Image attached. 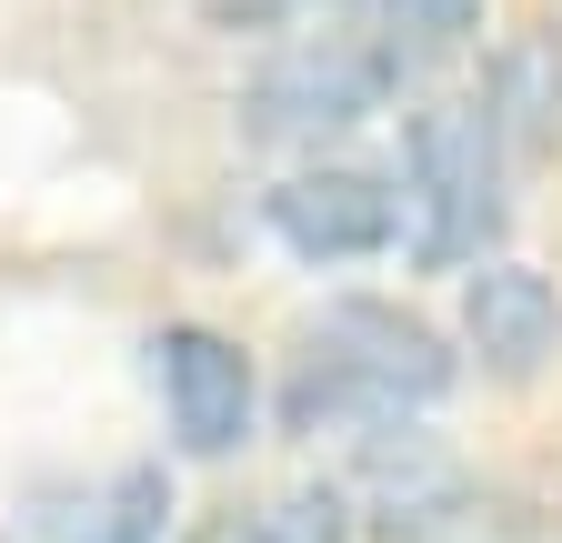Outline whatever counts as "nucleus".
<instances>
[{
  "mask_svg": "<svg viewBox=\"0 0 562 543\" xmlns=\"http://www.w3.org/2000/svg\"><path fill=\"white\" fill-rule=\"evenodd\" d=\"M452 353L442 332L402 302H331L281 373V423L292 433H341V423H402L422 402H442Z\"/></svg>",
  "mask_w": 562,
  "mask_h": 543,
  "instance_id": "f257e3e1",
  "label": "nucleus"
},
{
  "mask_svg": "<svg viewBox=\"0 0 562 543\" xmlns=\"http://www.w3.org/2000/svg\"><path fill=\"white\" fill-rule=\"evenodd\" d=\"M503 181L513 152L492 142V121L472 91H442L402 121V201H412V252L432 272H472L492 242H503Z\"/></svg>",
  "mask_w": 562,
  "mask_h": 543,
  "instance_id": "f03ea898",
  "label": "nucleus"
},
{
  "mask_svg": "<svg viewBox=\"0 0 562 543\" xmlns=\"http://www.w3.org/2000/svg\"><path fill=\"white\" fill-rule=\"evenodd\" d=\"M402 81H412L402 51L382 41V21L362 11V0H351L341 21L302 31V41H281L261 71H251V91H241V131H251V142H322V131H351L362 111H382Z\"/></svg>",
  "mask_w": 562,
  "mask_h": 543,
  "instance_id": "7ed1b4c3",
  "label": "nucleus"
},
{
  "mask_svg": "<svg viewBox=\"0 0 562 543\" xmlns=\"http://www.w3.org/2000/svg\"><path fill=\"white\" fill-rule=\"evenodd\" d=\"M271 232L302 262H362L402 232V191L372 162H322V171H292L271 191Z\"/></svg>",
  "mask_w": 562,
  "mask_h": 543,
  "instance_id": "20e7f679",
  "label": "nucleus"
},
{
  "mask_svg": "<svg viewBox=\"0 0 562 543\" xmlns=\"http://www.w3.org/2000/svg\"><path fill=\"white\" fill-rule=\"evenodd\" d=\"M151 363H161V402H171V433H181V453H241L251 443V363H241V343H222V332H201V322H171L161 343H151Z\"/></svg>",
  "mask_w": 562,
  "mask_h": 543,
  "instance_id": "39448f33",
  "label": "nucleus"
},
{
  "mask_svg": "<svg viewBox=\"0 0 562 543\" xmlns=\"http://www.w3.org/2000/svg\"><path fill=\"white\" fill-rule=\"evenodd\" d=\"M462 343L503 383H532L562 353V292L542 282L532 262H482L472 282H462Z\"/></svg>",
  "mask_w": 562,
  "mask_h": 543,
  "instance_id": "423d86ee",
  "label": "nucleus"
},
{
  "mask_svg": "<svg viewBox=\"0 0 562 543\" xmlns=\"http://www.w3.org/2000/svg\"><path fill=\"white\" fill-rule=\"evenodd\" d=\"M482 121H492V142L513 152V171L522 162H542L552 152V131H562V41L552 31H513L503 51L482 60Z\"/></svg>",
  "mask_w": 562,
  "mask_h": 543,
  "instance_id": "0eeeda50",
  "label": "nucleus"
},
{
  "mask_svg": "<svg viewBox=\"0 0 562 543\" xmlns=\"http://www.w3.org/2000/svg\"><path fill=\"white\" fill-rule=\"evenodd\" d=\"M161 513H171L161 463H131V473H111V484L60 494V503L41 513V533H50V543H161Z\"/></svg>",
  "mask_w": 562,
  "mask_h": 543,
  "instance_id": "6e6552de",
  "label": "nucleus"
},
{
  "mask_svg": "<svg viewBox=\"0 0 562 543\" xmlns=\"http://www.w3.org/2000/svg\"><path fill=\"white\" fill-rule=\"evenodd\" d=\"M191 543H351V523H341V494H261L211 513Z\"/></svg>",
  "mask_w": 562,
  "mask_h": 543,
  "instance_id": "1a4fd4ad",
  "label": "nucleus"
},
{
  "mask_svg": "<svg viewBox=\"0 0 562 543\" xmlns=\"http://www.w3.org/2000/svg\"><path fill=\"white\" fill-rule=\"evenodd\" d=\"M362 11L382 21V41L402 51V71H432L442 51H462L482 31V0H362Z\"/></svg>",
  "mask_w": 562,
  "mask_h": 543,
  "instance_id": "9d476101",
  "label": "nucleus"
},
{
  "mask_svg": "<svg viewBox=\"0 0 562 543\" xmlns=\"http://www.w3.org/2000/svg\"><path fill=\"white\" fill-rule=\"evenodd\" d=\"M292 11H312V0H211V21H241V31H261V21H292Z\"/></svg>",
  "mask_w": 562,
  "mask_h": 543,
  "instance_id": "9b49d317",
  "label": "nucleus"
}]
</instances>
